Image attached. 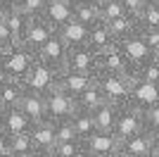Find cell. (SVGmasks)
Returning <instances> with one entry per match:
<instances>
[{"instance_id": "obj_34", "label": "cell", "mask_w": 159, "mask_h": 157, "mask_svg": "<svg viewBox=\"0 0 159 157\" xmlns=\"http://www.w3.org/2000/svg\"><path fill=\"white\" fill-rule=\"evenodd\" d=\"M55 138H57V143L79 140V138H76V133H74V124H71V119H66V121H57V124H55Z\"/></svg>"}, {"instance_id": "obj_12", "label": "cell", "mask_w": 159, "mask_h": 157, "mask_svg": "<svg viewBox=\"0 0 159 157\" xmlns=\"http://www.w3.org/2000/svg\"><path fill=\"white\" fill-rule=\"evenodd\" d=\"M74 2L76 0H50L43 12V19L52 26L55 31H60L64 24L74 19Z\"/></svg>"}, {"instance_id": "obj_40", "label": "cell", "mask_w": 159, "mask_h": 157, "mask_svg": "<svg viewBox=\"0 0 159 157\" xmlns=\"http://www.w3.org/2000/svg\"><path fill=\"white\" fill-rule=\"evenodd\" d=\"M14 157H50V155H45V152H40V150H31V152H24V155H14Z\"/></svg>"}, {"instance_id": "obj_46", "label": "cell", "mask_w": 159, "mask_h": 157, "mask_svg": "<svg viewBox=\"0 0 159 157\" xmlns=\"http://www.w3.org/2000/svg\"><path fill=\"white\" fill-rule=\"evenodd\" d=\"M107 157H126V155H124L121 150H116V152H112V155H107Z\"/></svg>"}, {"instance_id": "obj_26", "label": "cell", "mask_w": 159, "mask_h": 157, "mask_svg": "<svg viewBox=\"0 0 159 157\" xmlns=\"http://www.w3.org/2000/svg\"><path fill=\"white\" fill-rule=\"evenodd\" d=\"M102 102H105V98H102L100 88H98V86H90L88 91H83L79 98H76V110H79V112H88V114H93V112L98 110Z\"/></svg>"}, {"instance_id": "obj_18", "label": "cell", "mask_w": 159, "mask_h": 157, "mask_svg": "<svg viewBox=\"0 0 159 157\" xmlns=\"http://www.w3.org/2000/svg\"><path fill=\"white\" fill-rule=\"evenodd\" d=\"M31 138H33V148L45 155H52L55 145H57V138H55V124L52 121H40V124L33 126L31 131Z\"/></svg>"}, {"instance_id": "obj_9", "label": "cell", "mask_w": 159, "mask_h": 157, "mask_svg": "<svg viewBox=\"0 0 159 157\" xmlns=\"http://www.w3.org/2000/svg\"><path fill=\"white\" fill-rule=\"evenodd\" d=\"M121 150V140L114 133H102L98 131L95 136H90L88 140H83V152L86 157H107L112 152Z\"/></svg>"}, {"instance_id": "obj_24", "label": "cell", "mask_w": 159, "mask_h": 157, "mask_svg": "<svg viewBox=\"0 0 159 157\" xmlns=\"http://www.w3.org/2000/svg\"><path fill=\"white\" fill-rule=\"evenodd\" d=\"M71 124H74V133H76L79 140H88L90 136L98 133L95 119H93V114H88V112H76L71 117Z\"/></svg>"}, {"instance_id": "obj_33", "label": "cell", "mask_w": 159, "mask_h": 157, "mask_svg": "<svg viewBox=\"0 0 159 157\" xmlns=\"http://www.w3.org/2000/svg\"><path fill=\"white\" fill-rule=\"evenodd\" d=\"M10 140H12V157H14V155H24V152L36 150V148H33L31 133H19V136H12Z\"/></svg>"}, {"instance_id": "obj_37", "label": "cell", "mask_w": 159, "mask_h": 157, "mask_svg": "<svg viewBox=\"0 0 159 157\" xmlns=\"http://www.w3.org/2000/svg\"><path fill=\"white\" fill-rule=\"evenodd\" d=\"M121 2H124V7H126L128 14H133V17H138V19H140V14H143V10L147 7L150 0H121Z\"/></svg>"}, {"instance_id": "obj_6", "label": "cell", "mask_w": 159, "mask_h": 157, "mask_svg": "<svg viewBox=\"0 0 159 157\" xmlns=\"http://www.w3.org/2000/svg\"><path fill=\"white\" fill-rule=\"evenodd\" d=\"M98 67H100V72H105V74H124V76L135 78V69H131V64H128V59H126V55H124L119 43H114L112 48L100 52Z\"/></svg>"}, {"instance_id": "obj_29", "label": "cell", "mask_w": 159, "mask_h": 157, "mask_svg": "<svg viewBox=\"0 0 159 157\" xmlns=\"http://www.w3.org/2000/svg\"><path fill=\"white\" fill-rule=\"evenodd\" d=\"M135 78L140 81H145V83H157L159 86V55H154L150 62L140 67L138 72H135Z\"/></svg>"}, {"instance_id": "obj_8", "label": "cell", "mask_w": 159, "mask_h": 157, "mask_svg": "<svg viewBox=\"0 0 159 157\" xmlns=\"http://www.w3.org/2000/svg\"><path fill=\"white\" fill-rule=\"evenodd\" d=\"M128 102L140 112L159 107V86L157 83H145V81L135 78L133 86H131V100Z\"/></svg>"}, {"instance_id": "obj_13", "label": "cell", "mask_w": 159, "mask_h": 157, "mask_svg": "<svg viewBox=\"0 0 159 157\" xmlns=\"http://www.w3.org/2000/svg\"><path fill=\"white\" fill-rule=\"evenodd\" d=\"M55 29L50 24H48L43 17H38V19H31V24H29V31H26V38H24V45L31 48L36 55H38L43 48H45V43L55 36Z\"/></svg>"}, {"instance_id": "obj_3", "label": "cell", "mask_w": 159, "mask_h": 157, "mask_svg": "<svg viewBox=\"0 0 159 157\" xmlns=\"http://www.w3.org/2000/svg\"><path fill=\"white\" fill-rule=\"evenodd\" d=\"M57 78H60V72L38 59L21 83H24V88H26L29 93H36V95H43V98H45L50 91L57 88Z\"/></svg>"}, {"instance_id": "obj_35", "label": "cell", "mask_w": 159, "mask_h": 157, "mask_svg": "<svg viewBox=\"0 0 159 157\" xmlns=\"http://www.w3.org/2000/svg\"><path fill=\"white\" fill-rule=\"evenodd\" d=\"M143 124H145V133L150 136H157L159 133V107L143 112Z\"/></svg>"}, {"instance_id": "obj_16", "label": "cell", "mask_w": 159, "mask_h": 157, "mask_svg": "<svg viewBox=\"0 0 159 157\" xmlns=\"http://www.w3.org/2000/svg\"><path fill=\"white\" fill-rule=\"evenodd\" d=\"M5 21L10 26V33H12V40L14 45H24V38H26V31H29V24H31V17L24 14L19 7L14 5L7 10L5 14Z\"/></svg>"}, {"instance_id": "obj_48", "label": "cell", "mask_w": 159, "mask_h": 157, "mask_svg": "<svg viewBox=\"0 0 159 157\" xmlns=\"http://www.w3.org/2000/svg\"><path fill=\"white\" fill-rule=\"evenodd\" d=\"M2 55H5V48H2V45H0V59H2Z\"/></svg>"}, {"instance_id": "obj_43", "label": "cell", "mask_w": 159, "mask_h": 157, "mask_svg": "<svg viewBox=\"0 0 159 157\" xmlns=\"http://www.w3.org/2000/svg\"><path fill=\"white\" fill-rule=\"evenodd\" d=\"M152 150L159 155V133H157V136H152Z\"/></svg>"}, {"instance_id": "obj_10", "label": "cell", "mask_w": 159, "mask_h": 157, "mask_svg": "<svg viewBox=\"0 0 159 157\" xmlns=\"http://www.w3.org/2000/svg\"><path fill=\"white\" fill-rule=\"evenodd\" d=\"M66 57H69V48L64 45V40L55 33L52 38L45 43V48L38 52V59L45 62L48 67H52L57 72H64L66 69Z\"/></svg>"}, {"instance_id": "obj_31", "label": "cell", "mask_w": 159, "mask_h": 157, "mask_svg": "<svg viewBox=\"0 0 159 157\" xmlns=\"http://www.w3.org/2000/svg\"><path fill=\"white\" fill-rule=\"evenodd\" d=\"M48 2H50V0H17V7H19L24 14H29L31 19H38V17H43Z\"/></svg>"}, {"instance_id": "obj_28", "label": "cell", "mask_w": 159, "mask_h": 157, "mask_svg": "<svg viewBox=\"0 0 159 157\" xmlns=\"http://www.w3.org/2000/svg\"><path fill=\"white\" fill-rule=\"evenodd\" d=\"M74 19L81 21L86 26H93L100 21V12H98V5H90V2H74Z\"/></svg>"}, {"instance_id": "obj_22", "label": "cell", "mask_w": 159, "mask_h": 157, "mask_svg": "<svg viewBox=\"0 0 159 157\" xmlns=\"http://www.w3.org/2000/svg\"><path fill=\"white\" fill-rule=\"evenodd\" d=\"M116 114H119V107L112 102H102L98 110L93 112L95 126L102 133H114V126H116Z\"/></svg>"}, {"instance_id": "obj_49", "label": "cell", "mask_w": 159, "mask_h": 157, "mask_svg": "<svg viewBox=\"0 0 159 157\" xmlns=\"http://www.w3.org/2000/svg\"><path fill=\"white\" fill-rule=\"evenodd\" d=\"M147 157H159V155H157V152H152V155H147Z\"/></svg>"}, {"instance_id": "obj_1", "label": "cell", "mask_w": 159, "mask_h": 157, "mask_svg": "<svg viewBox=\"0 0 159 157\" xmlns=\"http://www.w3.org/2000/svg\"><path fill=\"white\" fill-rule=\"evenodd\" d=\"M135 78L131 76H124V74H105V72H98L95 74V86L100 88L105 102H112L116 107L126 105L131 100V86Z\"/></svg>"}, {"instance_id": "obj_14", "label": "cell", "mask_w": 159, "mask_h": 157, "mask_svg": "<svg viewBox=\"0 0 159 157\" xmlns=\"http://www.w3.org/2000/svg\"><path fill=\"white\" fill-rule=\"evenodd\" d=\"M90 86H95V76L90 74H76V72H60V78H57V88H62L64 93H69L71 98H79L83 91H88Z\"/></svg>"}, {"instance_id": "obj_50", "label": "cell", "mask_w": 159, "mask_h": 157, "mask_svg": "<svg viewBox=\"0 0 159 157\" xmlns=\"http://www.w3.org/2000/svg\"><path fill=\"white\" fill-rule=\"evenodd\" d=\"M83 157H86V155H83Z\"/></svg>"}, {"instance_id": "obj_47", "label": "cell", "mask_w": 159, "mask_h": 157, "mask_svg": "<svg viewBox=\"0 0 159 157\" xmlns=\"http://www.w3.org/2000/svg\"><path fill=\"white\" fill-rule=\"evenodd\" d=\"M5 14H7V10H2V7H0V19H5Z\"/></svg>"}, {"instance_id": "obj_30", "label": "cell", "mask_w": 159, "mask_h": 157, "mask_svg": "<svg viewBox=\"0 0 159 157\" xmlns=\"http://www.w3.org/2000/svg\"><path fill=\"white\" fill-rule=\"evenodd\" d=\"M83 140H69V143H57L50 157H83Z\"/></svg>"}, {"instance_id": "obj_23", "label": "cell", "mask_w": 159, "mask_h": 157, "mask_svg": "<svg viewBox=\"0 0 159 157\" xmlns=\"http://www.w3.org/2000/svg\"><path fill=\"white\" fill-rule=\"evenodd\" d=\"M116 40L112 38V31H109V26L105 24V21H98V24H93L90 26V43L88 45L93 48L95 52H105L107 48H112Z\"/></svg>"}, {"instance_id": "obj_19", "label": "cell", "mask_w": 159, "mask_h": 157, "mask_svg": "<svg viewBox=\"0 0 159 157\" xmlns=\"http://www.w3.org/2000/svg\"><path fill=\"white\" fill-rule=\"evenodd\" d=\"M109 26V31H112V38L116 40V43H124V40L133 38V36H138L140 29H143V24H140L138 17H133V14H124L121 19L112 21Z\"/></svg>"}, {"instance_id": "obj_44", "label": "cell", "mask_w": 159, "mask_h": 157, "mask_svg": "<svg viewBox=\"0 0 159 157\" xmlns=\"http://www.w3.org/2000/svg\"><path fill=\"white\" fill-rule=\"evenodd\" d=\"M5 114H7V107L0 102V126H2V121H5Z\"/></svg>"}, {"instance_id": "obj_2", "label": "cell", "mask_w": 159, "mask_h": 157, "mask_svg": "<svg viewBox=\"0 0 159 157\" xmlns=\"http://www.w3.org/2000/svg\"><path fill=\"white\" fill-rule=\"evenodd\" d=\"M36 62H38V55H36L31 48L12 45L10 50H5V55H2V59H0V67L10 74L12 81H24Z\"/></svg>"}, {"instance_id": "obj_27", "label": "cell", "mask_w": 159, "mask_h": 157, "mask_svg": "<svg viewBox=\"0 0 159 157\" xmlns=\"http://www.w3.org/2000/svg\"><path fill=\"white\" fill-rule=\"evenodd\" d=\"M98 12H100V21H105V24H112V21L121 19L124 14H128L121 0H102L98 5Z\"/></svg>"}, {"instance_id": "obj_42", "label": "cell", "mask_w": 159, "mask_h": 157, "mask_svg": "<svg viewBox=\"0 0 159 157\" xmlns=\"http://www.w3.org/2000/svg\"><path fill=\"white\" fill-rule=\"evenodd\" d=\"M17 5V0H0V7L2 10H10V7H14Z\"/></svg>"}, {"instance_id": "obj_32", "label": "cell", "mask_w": 159, "mask_h": 157, "mask_svg": "<svg viewBox=\"0 0 159 157\" xmlns=\"http://www.w3.org/2000/svg\"><path fill=\"white\" fill-rule=\"evenodd\" d=\"M140 24L150 26V29H159V0H150L147 7L140 14Z\"/></svg>"}, {"instance_id": "obj_17", "label": "cell", "mask_w": 159, "mask_h": 157, "mask_svg": "<svg viewBox=\"0 0 159 157\" xmlns=\"http://www.w3.org/2000/svg\"><path fill=\"white\" fill-rule=\"evenodd\" d=\"M33 121L24 114V112L19 110V107H12V110H7L5 114V121H2V126L0 129L5 131L7 136L12 138V136H19V133H31L33 131Z\"/></svg>"}, {"instance_id": "obj_20", "label": "cell", "mask_w": 159, "mask_h": 157, "mask_svg": "<svg viewBox=\"0 0 159 157\" xmlns=\"http://www.w3.org/2000/svg\"><path fill=\"white\" fill-rule=\"evenodd\" d=\"M121 152L126 157H147L152 155V136L150 133H138V136H131L126 140H121Z\"/></svg>"}, {"instance_id": "obj_36", "label": "cell", "mask_w": 159, "mask_h": 157, "mask_svg": "<svg viewBox=\"0 0 159 157\" xmlns=\"http://www.w3.org/2000/svg\"><path fill=\"white\" fill-rule=\"evenodd\" d=\"M140 36H143V40L150 45V50H152L154 55H159V29L143 26V29H140Z\"/></svg>"}, {"instance_id": "obj_7", "label": "cell", "mask_w": 159, "mask_h": 157, "mask_svg": "<svg viewBox=\"0 0 159 157\" xmlns=\"http://www.w3.org/2000/svg\"><path fill=\"white\" fill-rule=\"evenodd\" d=\"M66 69L76 74H95L100 72L98 67V52L90 45H81V48H71L69 50V57H66Z\"/></svg>"}, {"instance_id": "obj_11", "label": "cell", "mask_w": 159, "mask_h": 157, "mask_svg": "<svg viewBox=\"0 0 159 157\" xmlns=\"http://www.w3.org/2000/svg\"><path fill=\"white\" fill-rule=\"evenodd\" d=\"M119 45H121V50H124V55H126L131 69H135V72H138L145 62H150V59L154 57V52L150 50V45L143 40L140 33L133 36V38H128V40H124V43H119Z\"/></svg>"}, {"instance_id": "obj_38", "label": "cell", "mask_w": 159, "mask_h": 157, "mask_svg": "<svg viewBox=\"0 0 159 157\" xmlns=\"http://www.w3.org/2000/svg\"><path fill=\"white\" fill-rule=\"evenodd\" d=\"M0 45L5 48V50H10V48L14 45L12 33H10V26H7V21H5V19H0Z\"/></svg>"}, {"instance_id": "obj_41", "label": "cell", "mask_w": 159, "mask_h": 157, "mask_svg": "<svg viewBox=\"0 0 159 157\" xmlns=\"http://www.w3.org/2000/svg\"><path fill=\"white\" fill-rule=\"evenodd\" d=\"M10 81H12V78H10V74H7L5 69L0 67V88H2V86H5V83H10Z\"/></svg>"}, {"instance_id": "obj_39", "label": "cell", "mask_w": 159, "mask_h": 157, "mask_svg": "<svg viewBox=\"0 0 159 157\" xmlns=\"http://www.w3.org/2000/svg\"><path fill=\"white\" fill-rule=\"evenodd\" d=\"M0 157H12V140L2 129H0Z\"/></svg>"}, {"instance_id": "obj_21", "label": "cell", "mask_w": 159, "mask_h": 157, "mask_svg": "<svg viewBox=\"0 0 159 157\" xmlns=\"http://www.w3.org/2000/svg\"><path fill=\"white\" fill-rule=\"evenodd\" d=\"M19 110L31 119L33 124H40V121H48L45 117V98L43 95H36V93H24V98L19 102Z\"/></svg>"}, {"instance_id": "obj_25", "label": "cell", "mask_w": 159, "mask_h": 157, "mask_svg": "<svg viewBox=\"0 0 159 157\" xmlns=\"http://www.w3.org/2000/svg\"><path fill=\"white\" fill-rule=\"evenodd\" d=\"M24 93H26V88H24V83H21V81H10V83H5L2 88H0V102L5 105L7 110L19 107L21 98H24Z\"/></svg>"}, {"instance_id": "obj_45", "label": "cell", "mask_w": 159, "mask_h": 157, "mask_svg": "<svg viewBox=\"0 0 159 157\" xmlns=\"http://www.w3.org/2000/svg\"><path fill=\"white\" fill-rule=\"evenodd\" d=\"M79 2H90V5H100L102 0H79Z\"/></svg>"}, {"instance_id": "obj_5", "label": "cell", "mask_w": 159, "mask_h": 157, "mask_svg": "<svg viewBox=\"0 0 159 157\" xmlns=\"http://www.w3.org/2000/svg\"><path fill=\"white\" fill-rule=\"evenodd\" d=\"M145 131V124H143V112L135 110L131 102L121 105L119 114H116V126H114V136L119 140H126L131 136H138Z\"/></svg>"}, {"instance_id": "obj_4", "label": "cell", "mask_w": 159, "mask_h": 157, "mask_svg": "<svg viewBox=\"0 0 159 157\" xmlns=\"http://www.w3.org/2000/svg\"><path fill=\"white\" fill-rule=\"evenodd\" d=\"M76 98H71L69 93H64L62 88H55L45 95V117L48 121H66V119H71L76 114Z\"/></svg>"}, {"instance_id": "obj_15", "label": "cell", "mask_w": 159, "mask_h": 157, "mask_svg": "<svg viewBox=\"0 0 159 157\" xmlns=\"http://www.w3.org/2000/svg\"><path fill=\"white\" fill-rule=\"evenodd\" d=\"M57 36L64 40V45L69 48V50H71V48H81V45H88V43H90V26L71 19L69 24H64L60 31H57Z\"/></svg>"}]
</instances>
